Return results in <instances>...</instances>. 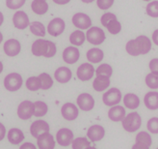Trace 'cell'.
Returning a JSON list of instances; mask_svg holds the SVG:
<instances>
[{"label": "cell", "mask_w": 158, "mask_h": 149, "mask_svg": "<svg viewBox=\"0 0 158 149\" xmlns=\"http://www.w3.org/2000/svg\"><path fill=\"white\" fill-rule=\"evenodd\" d=\"M105 136V130L100 125H93L87 132V137L90 138L91 142H99Z\"/></svg>", "instance_id": "obj_20"}, {"label": "cell", "mask_w": 158, "mask_h": 149, "mask_svg": "<svg viewBox=\"0 0 158 149\" xmlns=\"http://www.w3.org/2000/svg\"><path fill=\"white\" fill-rule=\"evenodd\" d=\"M86 36L84 34L83 31L81 30H75L70 34L69 36V42L70 44H73V46H82L85 42Z\"/></svg>", "instance_id": "obj_29"}, {"label": "cell", "mask_w": 158, "mask_h": 149, "mask_svg": "<svg viewBox=\"0 0 158 149\" xmlns=\"http://www.w3.org/2000/svg\"><path fill=\"white\" fill-rule=\"evenodd\" d=\"M61 113H62V116L64 117L66 120L73 121V120H75L78 117L79 112H78L77 107L74 104L66 103L61 108Z\"/></svg>", "instance_id": "obj_16"}, {"label": "cell", "mask_w": 158, "mask_h": 149, "mask_svg": "<svg viewBox=\"0 0 158 149\" xmlns=\"http://www.w3.org/2000/svg\"><path fill=\"white\" fill-rule=\"evenodd\" d=\"M4 86L8 91L15 92L20 89L22 86V77L18 73H11L4 78Z\"/></svg>", "instance_id": "obj_6"}, {"label": "cell", "mask_w": 158, "mask_h": 149, "mask_svg": "<svg viewBox=\"0 0 158 149\" xmlns=\"http://www.w3.org/2000/svg\"><path fill=\"white\" fill-rule=\"evenodd\" d=\"M152 41L156 46H158V29L154 30V32L152 33Z\"/></svg>", "instance_id": "obj_45"}, {"label": "cell", "mask_w": 158, "mask_h": 149, "mask_svg": "<svg viewBox=\"0 0 158 149\" xmlns=\"http://www.w3.org/2000/svg\"><path fill=\"white\" fill-rule=\"evenodd\" d=\"M2 41H3V35H2L1 32H0V44L2 43Z\"/></svg>", "instance_id": "obj_51"}, {"label": "cell", "mask_w": 158, "mask_h": 149, "mask_svg": "<svg viewBox=\"0 0 158 149\" xmlns=\"http://www.w3.org/2000/svg\"><path fill=\"white\" fill-rule=\"evenodd\" d=\"M73 25L79 29H89L92 25L91 18L84 13H76L73 17Z\"/></svg>", "instance_id": "obj_11"}, {"label": "cell", "mask_w": 158, "mask_h": 149, "mask_svg": "<svg viewBox=\"0 0 158 149\" xmlns=\"http://www.w3.org/2000/svg\"><path fill=\"white\" fill-rule=\"evenodd\" d=\"M50 127L48 123L44 120H36L32 124H31L30 127V133L34 138H38L40 136L45 132H49Z\"/></svg>", "instance_id": "obj_14"}, {"label": "cell", "mask_w": 158, "mask_h": 149, "mask_svg": "<svg viewBox=\"0 0 158 149\" xmlns=\"http://www.w3.org/2000/svg\"><path fill=\"white\" fill-rule=\"evenodd\" d=\"M123 104L129 109H136L140 106V99L133 93H127L123 97Z\"/></svg>", "instance_id": "obj_25"}, {"label": "cell", "mask_w": 158, "mask_h": 149, "mask_svg": "<svg viewBox=\"0 0 158 149\" xmlns=\"http://www.w3.org/2000/svg\"><path fill=\"white\" fill-rule=\"evenodd\" d=\"M52 1L55 4H58V5H66V4L69 3L70 0H52Z\"/></svg>", "instance_id": "obj_47"}, {"label": "cell", "mask_w": 158, "mask_h": 149, "mask_svg": "<svg viewBox=\"0 0 158 149\" xmlns=\"http://www.w3.org/2000/svg\"><path fill=\"white\" fill-rule=\"evenodd\" d=\"M5 135H6V128L2 123H0V140H2L5 138Z\"/></svg>", "instance_id": "obj_44"}, {"label": "cell", "mask_w": 158, "mask_h": 149, "mask_svg": "<svg viewBox=\"0 0 158 149\" xmlns=\"http://www.w3.org/2000/svg\"><path fill=\"white\" fill-rule=\"evenodd\" d=\"M31 51L35 56H44L45 58H51L56 54L57 48L56 45L51 41L39 39V40L33 43Z\"/></svg>", "instance_id": "obj_2"}, {"label": "cell", "mask_w": 158, "mask_h": 149, "mask_svg": "<svg viewBox=\"0 0 158 149\" xmlns=\"http://www.w3.org/2000/svg\"><path fill=\"white\" fill-rule=\"evenodd\" d=\"M149 69L152 73L158 74V58H153L149 62Z\"/></svg>", "instance_id": "obj_42"}, {"label": "cell", "mask_w": 158, "mask_h": 149, "mask_svg": "<svg viewBox=\"0 0 158 149\" xmlns=\"http://www.w3.org/2000/svg\"><path fill=\"white\" fill-rule=\"evenodd\" d=\"M2 71H3V63L0 61V74L2 73Z\"/></svg>", "instance_id": "obj_50"}, {"label": "cell", "mask_w": 158, "mask_h": 149, "mask_svg": "<svg viewBox=\"0 0 158 149\" xmlns=\"http://www.w3.org/2000/svg\"><path fill=\"white\" fill-rule=\"evenodd\" d=\"M105 33L101 28L98 26H93L88 29L86 33V39L92 45H101L105 41Z\"/></svg>", "instance_id": "obj_5"}, {"label": "cell", "mask_w": 158, "mask_h": 149, "mask_svg": "<svg viewBox=\"0 0 158 149\" xmlns=\"http://www.w3.org/2000/svg\"><path fill=\"white\" fill-rule=\"evenodd\" d=\"M24 139V135L21 130L18 128H13L8 132V140L12 144H19Z\"/></svg>", "instance_id": "obj_26"}, {"label": "cell", "mask_w": 158, "mask_h": 149, "mask_svg": "<svg viewBox=\"0 0 158 149\" xmlns=\"http://www.w3.org/2000/svg\"><path fill=\"white\" fill-rule=\"evenodd\" d=\"M125 50L131 56H138L141 54H147L152 50L151 39L147 36H138L134 40H130L125 46Z\"/></svg>", "instance_id": "obj_1"}, {"label": "cell", "mask_w": 158, "mask_h": 149, "mask_svg": "<svg viewBox=\"0 0 158 149\" xmlns=\"http://www.w3.org/2000/svg\"><path fill=\"white\" fill-rule=\"evenodd\" d=\"M80 57L79 50L75 46H68L63 51V59L68 64H74Z\"/></svg>", "instance_id": "obj_19"}, {"label": "cell", "mask_w": 158, "mask_h": 149, "mask_svg": "<svg viewBox=\"0 0 158 149\" xmlns=\"http://www.w3.org/2000/svg\"><path fill=\"white\" fill-rule=\"evenodd\" d=\"M86 149H97L96 147H93V146H89V147H87Z\"/></svg>", "instance_id": "obj_52"}, {"label": "cell", "mask_w": 158, "mask_h": 149, "mask_svg": "<svg viewBox=\"0 0 158 149\" xmlns=\"http://www.w3.org/2000/svg\"><path fill=\"white\" fill-rule=\"evenodd\" d=\"M144 1H151V0H144Z\"/></svg>", "instance_id": "obj_53"}, {"label": "cell", "mask_w": 158, "mask_h": 149, "mask_svg": "<svg viewBox=\"0 0 158 149\" xmlns=\"http://www.w3.org/2000/svg\"><path fill=\"white\" fill-rule=\"evenodd\" d=\"M39 78L41 80V88L43 90H47V89H49L52 87V85H53V80H52V77L48 75V74H46V73H43L39 76Z\"/></svg>", "instance_id": "obj_34"}, {"label": "cell", "mask_w": 158, "mask_h": 149, "mask_svg": "<svg viewBox=\"0 0 158 149\" xmlns=\"http://www.w3.org/2000/svg\"><path fill=\"white\" fill-rule=\"evenodd\" d=\"M73 77L72 71L68 67H59L54 73V77L60 83H67Z\"/></svg>", "instance_id": "obj_21"}, {"label": "cell", "mask_w": 158, "mask_h": 149, "mask_svg": "<svg viewBox=\"0 0 158 149\" xmlns=\"http://www.w3.org/2000/svg\"><path fill=\"white\" fill-rule=\"evenodd\" d=\"M125 108L122 106H113L111 108L109 109L108 112V117L110 120H112L114 122H118V121H122L125 114Z\"/></svg>", "instance_id": "obj_22"}, {"label": "cell", "mask_w": 158, "mask_h": 149, "mask_svg": "<svg viewBox=\"0 0 158 149\" xmlns=\"http://www.w3.org/2000/svg\"><path fill=\"white\" fill-rule=\"evenodd\" d=\"M146 84L151 89H158V74L151 73L147 75Z\"/></svg>", "instance_id": "obj_35"}, {"label": "cell", "mask_w": 158, "mask_h": 149, "mask_svg": "<svg viewBox=\"0 0 158 149\" xmlns=\"http://www.w3.org/2000/svg\"><path fill=\"white\" fill-rule=\"evenodd\" d=\"M3 21H4V15H3V14L1 12H0V26L2 25Z\"/></svg>", "instance_id": "obj_48"}, {"label": "cell", "mask_w": 158, "mask_h": 149, "mask_svg": "<svg viewBox=\"0 0 158 149\" xmlns=\"http://www.w3.org/2000/svg\"><path fill=\"white\" fill-rule=\"evenodd\" d=\"M34 115V103L31 101H23L18 107V116L22 120H28Z\"/></svg>", "instance_id": "obj_8"}, {"label": "cell", "mask_w": 158, "mask_h": 149, "mask_svg": "<svg viewBox=\"0 0 158 149\" xmlns=\"http://www.w3.org/2000/svg\"><path fill=\"white\" fill-rule=\"evenodd\" d=\"M100 21H101V24L104 27H106L107 30L111 34L116 35L121 32L122 24H121V22L118 20L116 15L112 13H105L104 15H102Z\"/></svg>", "instance_id": "obj_3"}, {"label": "cell", "mask_w": 158, "mask_h": 149, "mask_svg": "<svg viewBox=\"0 0 158 149\" xmlns=\"http://www.w3.org/2000/svg\"><path fill=\"white\" fill-rule=\"evenodd\" d=\"M136 142L151 147L152 144V138L148 133L143 131V132H140L139 134L136 136Z\"/></svg>", "instance_id": "obj_32"}, {"label": "cell", "mask_w": 158, "mask_h": 149, "mask_svg": "<svg viewBox=\"0 0 158 149\" xmlns=\"http://www.w3.org/2000/svg\"><path fill=\"white\" fill-rule=\"evenodd\" d=\"M13 22H14L15 27L20 30L25 29L30 24L28 15L23 11H18L15 13L13 17Z\"/></svg>", "instance_id": "obj_18"}, {"label": "cell", "mask_w": 158, "mask_h": 149, "mask_svg": "<svg viewBox=\"0 0 158 149\" xmlns=\"http://www.w3.org/2000/svg\"><path fill=\"white\" fill-rule=\"evenodd\" d=\"M122 125L126 132H128V133L136 132L137 130L140 129L142 125L141 115L136 112H130L127 115L124 116V118L122 120Z\"/></svg>", "instance_id": "obj_4"}, {"label": "cell", "mask_w": 158, "mask_h": 149, "mask_svg": "<svg viewBox=\"0 0 158 149\" xmlns=\"http://www.w3.org/2000/svg\"><path fill=\"white\" fill-rule=\"evenodd\" d=\"M76 102H77V106L79 107V108L82 109L83 112H90L94 107V99L89 93L80 94V95L77 97Z\"/></svg>", "instance_id": "obj_10"}, {"label": "cell", "mask_w": 158, "mask_h": 149, "mask_svg": "<svg viewBox=\"0 0 158 149\" xmlns=\"http://www.w3.org/2000/svg\"><path fill=\"white\" fill-rule=\"evenodd\" d=\"M37 144L39 149H54L55 142L54 138L49 132H45L37 138Z\"/></svg>", "instance_id": "obj_17"}, {"label": "cell", "mask_w": 158, "mask_h": 149, "mask_svg": "<svg viewBox=\"0 0 158 149\" xmlns=\"http://www.w3.org/2000/svg\"><path fill=\"white\" fill-rule=\"evenodd\" d=\"M86 55H87V59H88L91 63H99V62L103 59L104 53L100 49L94 48L87 51Z\"/></svg>", "instance_id": "obj_28"}, {"label": "cell", "mask_w": 158, "mask_h": 149, "mask_svg": "<svg viewBox=\"0 0 158 149\" xmlns=\"http://www.w3.org/2000/svg\"><path fill=\"white\" fill-rule=\"evenodd\" d=\"M30 32L34 34L35 36H39V37H44L45 36V27L43 24L42 22L40 21H33L30 23Z\"/></svg>", "instance_id": "obj_30"}, {"label": "cell", "mask_w": 158, "mask_h": 149, "mask_svg": "<svg viewBox=\"0 0 158 149\" xmlns=\"http://www.w3.org/2000/svg\"><path fill=\"white\" fill-rule=\"evenodd\" d=\"M56 139L61 146H69L73 140V133L68 128H62L57 132Z\"/></svg>", "instance_id": "obj_13"}, {"label": "cell", "mask_w": 158, "mask_h": 149, "mask_svg": "<svg viewBox=\"0 0 158 149\" xmlns=\"http://www.w3.org/2000/svg\"><path fill=\"white\" fill-rule=\"evenodd\" d=\"M19 149H37L36 146L33 144V143H31V142H25V143H23Z\"/></svg>", "instance_id": "obj_43"}, {"label": "cell", "mask_w": 158, "mask_h": 149, "mask_svg": "<svg viewBox=\"0 0 158 149\" xmlns=\"http://www.w3.org/2000/svg\"><path fill=\"white\" fill-rule=\"evenodd\" d=\"M97 76H105L108 77H111L112 74H113V69L109 64H101L96 71Z\"/></svg>", "instance_id": "obj_37"}, {"label": "cell", "mask_w": 158, "mask_h": 149, "mask_svg": "<svg viewBox=\"0 0 158 149\" xmlns=\"http://www.w3.org/2000/svg\"><path fill=\"white\" fill-rule=\"evenodd\" d=\"M82 2H84V3H92V2H94V0H81Z\"/></svg>", "instance_id": "obj_49"}, {"label": "cell", "mask_w": 158, "mask_h": 149, "mask_svg": "<svg viewBox=\"0 0 158 149\" xmlns=\"http://www.w3.org/2000/svg\"><path fill=\"white\" fill-rule=\"evenodd\" d=\"M156 149H158V148H156Z\"/></svg>", "instance_id": "obj_54"}, {"label": "cell", "mask_w": 158, "mask_h": 149, "mask_svg": "<svg viewBox=\"0 0 158 149\" xmlns=\"http://www.w3.org/2000/svg\"><path fill=\"white\" fill-rule=\"evenodd\" d=\"M48 107L43 101H37L34 103V115L36 117H42L47 113Z\"/></svg>", "instance_id": "obj_31"}, {"label": "cell", "mask_w": 158, "mask_h": 149, "mask_svg": "<svg viewBox=\"0 0 158 149\" xmlns=\"http://www.w3.org/2000/svg\"><path fill=\"white\" fill-rule=\"evenodd\" d=\"M131 149H149L148 146H146V145H143V144H140V143H135Z\"/></svg>", "instance_id": "obj_46"}, {"label": "cell", "mask_w": 158, "mask_h": 149, "mask_svg": "<svg viewBox=\"0 0 158 149\" xmlns=\"http://www.w3.org/2000/svg\"><path fill=\"white\" fill-rule=\"evenodd\" d=\"M26 0H6V6L11 10L19 9L25 4Z\"/></svg>", "instance_id": "obj_40"}, {"label": "cell", "mask_w": 158, "mask_h": 149, "mask_svg": "<svg viewBox=\"0 0 158 149\" xmlns=\"http://www.w3.org/2000/svg\"><path fill=\"white\" fill-rule=\"evenodd\" d=\"M147 128L152 134H158V117H152L147 123Z\"/></svg>", "instance_id": "obj_39"}, {"label": "cell", "mask_w": 158, "mask_h": 149, "mask_svg": "<svg viewBox=\"0 0 158 149\" xmlns=\"http://www.w3.org/2000/svg\"><path fill=\"white\" fill-rule=\"evenodd\" d=\"M109 85H110V77L105 76H97V77L94 78V81L93 82L94 89L98 92L104 91L109 87Z\"/></svg>", "instance_id": "obj_24"}, {"label": "cell", "mask_w": 158, "mask_h": 149, "mask_svg": "<svg viewBox=\"0 0 158 149\" xmlns=\"http://www.w3.org/2000/svg\"><path fill=\"white\" fill-rule=\"evenodd\" d=\"M94 68L92 64L90 63H83L77 68L76 71V75L77 77L82 81H90L93 77L94 74Z\"/></svg>", "instance_id": "obj_12"}, {"label": "cell", "mask_w": 158, "mask_h": 149, "mask_svg": "<svg viewBox=\"0 0 158 149\" xmlns=\"http://www.w3.org/2000/svg\"><path fill=\"white\" fill-rule=\"evenodd\" d=\"M147 14L152 18H158V1L148 3L146 8Z\"/></svg>", "instance_id": "obj_38"}, {"label": "cell", "mask_w": 158, "mask_h": 149, "mask_svg": "<svg viewBox=\"0 0 158 149\" xmlns=\"http://www.w3.org/2000/svg\"><path fill=\"white\" fill-rule=\"evenodd\" d=\"M144 103L147 108L151 109V111H156V109H158V92L155 91L148 92L145 95Z\"/></svg>", "instance_id": "obj_23"}, {"label": "cell", "mask_w": 158, "mask_h": 149, "mask_svg": "<svg viewBox=\"0 0 158 149\" xmlns=\"http://www.w3.org/2000/svg\"><path fill=\"white\" fill-rule=\"evenodd\" d=\"M66 28V23L60 18H55L47 25V32L53 37L60 36Z\"/></svg>", "instance_id": "obj_9"}, {"label": "cell", "mask_w": 158, "mask_h": 149, "mask_svg": "<svg viewBox=\"0 0 158 149\" xmlns=\"http://www.w3.org/2000/svg\"><path fill=\"white\" fill-rule=\"evenodd\" d=\"M3 50L6 53V55L10 57H14V56H17L20 52L21 45L18 40H15V39H10V40L5 42Z\"/></svg>", "instance_id": "obj_15"}, {"label": "cell", "mask_w": 158, "mask_h": 149, "mask_svg": "<svg viewBox=\"0 0 158 149\" xmlns=\"http://www.w3.org/2000/svg\"><path fill=\"white\" fill-rule=\"evenodd\" d=\"M102 101H103L104 105L108 107L116 106L118 104H120V102L122 101V92L120 91V89L113 87L103 94Z\"/></svg>", "instance_id": "obj_7"}, {"label": "cell", "mask_w": 158, "mask_h": 149, "mask_svg": "<svg viewBox=\"0 0 158 149\" xmlns=\"http://www.w3.org/2000/svg\"><path fill=\"white\" fill-rule=\"evenodd\" d=\"M73 149H86L89 147L91 142L86 138H77L73 140Z\"/></svg>", "instance_id": "obj_36"}, {"label": "cell", "mask_w": 158, "mask_h": 149, "mask_svg": "<svg viewBox=\"0 0 158 149\" xmlns=\"http://www.w3.org/2000/svg\"><path fill=\"white\" fill-rule=\"evenodd\" d=\"M114 4V0H97V5L100 10H108Z\"/></svg>", "instance_id": "obj_41"}, {"label": "cell", "mask_w": 158, "mask_h": 149, "mask_svg": "<svg viewBox=\"0 0 158 149\" xmlns=\"http://www.w3.org/2000/svg\"><path fill=\"white\" fill-rule=\"evenodd\" d=\"M31 9L37 15H44L48 11V4L45 0H33L31 3Z\"/></svg>", "instance_id": "obj_27"}, {"label": "cell", "mask_w": 158, "mask_h": 149, "mask_svg": "<svg viewBox=\"0 0 158 149\" xmlns=\"http://www.w3.org/2000/svg\"><path fill=\"white\" fill-rule=\"evenodd\" d=\"M41 80L39 77H30L26 81V87L30 91H37L41 89Z\"/></svg>", "instance_id": "obj_33"}]
</instances>
